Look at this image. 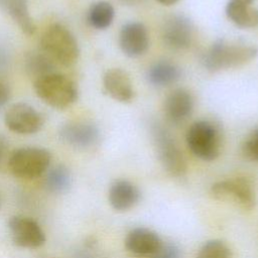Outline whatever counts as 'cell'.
I'll return each instance as SVG.
<instances>
[{"label": "cell", "mask_w": 258, "mask_h": 258, "mask_svg": "<svg viewBox=\"0 0 258 258\" xmlns=\"http://www.w3.org/2000/svg\"><path fill=\"white\" fill-rule=\"evenodd\" d=\"M75 258H95V256L87 250H80L76 253Z\"/></svg>", "instance_id": "obj_28"}, {"label": "cell", "mask_w": 258, "mask_h": 258, "mask_svg": "<svg viewBox=\"0 0 258 258\" xmlns=\"http://www.w3.org/2000/svg\"><path fill=\"white\" fill-rule=\"evenodd\" d=\"M151 258H181V255L177 246L167 243L163 244L157 253Z\"/></svg>", "instance_id": "obj_25"}, {"label": "cell", "mask_w": 258, "mask_h": 258, "mask_svg": "<svg viewBox=\"0 0 258 258\" xmlns=\"http://www.w3.org/2000/svg\"><path fill=\"white\" fill-rule=\"evenodd\" d=\"M194 110L192 95L185 89L178 88L173 90L165 99L164 114L172 124L185 122Z\"/></svg>", "instance_id": "obj_14"}, {"label": "cell", "mask_w": 258, "mask_h": 258, "mask_svg": "<svg viewBox=\"0 0 258 258\" xmlns=\"http://www.w3.org/2000/svg\"><path fill=\"white\" fill-rule=\"evenodd\" d=\"M122 3L124 4H127V5H134V4H137L143 0H120Z\"/></svg>", "instance_id": "obj_29"}, {"label": "cell", "mask_w": 258, "mask_h": 258, "mask_svg": "<svg viewBox=\"0 0 258 258\" xmlns=\"http://www.w3.org/2000/svg\"><path fill=\"white\" fill-rule=\"evenodd\" d=\"M119 44L122 51L130 57H137L145 53L149 45V38L144 24L140 22L125 24L120 31Z\"/></svg>", "instance_id": "obj_13"}, {"label": "cell", "mask_w": 258, "mask_h": 258, "mask_svg": "<svg viewBox=\"0 0 258 258\" xmlns=\"http://www.w3.org/2000/svg\"><path fill=\"white\" fill-rule=\"evenodd\" d=\"M211 194L217 200L232 201L244 210L255 207V190L252 182L246 177L218 181L212 185Z\"/></svg>", "instance_id": "obj_7"}, {"label": "cell", "mask_w": 258, "mask_h": 258, "mask_svg": "<svg viewBox=\"0 0 258 258\" xmlns=\"http://www.w3.org/2000/svg\"><path fill=\"white\" fill-rule=\"evenodd\" d=\"M258 50L255 46L243 42H229L218 39L205 52L203 63L211 72L243 66L256 57Z\"/></svg>", "instance_id": "obj_1"}, {"label": "cell", "mask_w": 258, "mask_h": 258, "mask_svg": "<svg viewBox=\"0 0 258 258\" xmlns=\"http://www.w3.org/2000/svg\"><path fill=\"white\" fill-rule=\"evenodd\" d=\"M10 98V89L8 85L0 80V108L3 107Z\"/></svg>", "instance_id": "obj_26"}, {"label": "cell", "mask_w": 258, "mask_h": 258, "mask_svg": "<svg viewBox=\"0 0 258 258\" xmlns=\"http://www.w3.org/2000/svg\"><path fill=\"white\" fill-rule=\"evenodd\" d=\"M9 232L15 245L35 249L45 242V234L40 225L33 219L25 216H13L8 222Z\"/></svg>", "instance_id": "obj_10"}, {"label": "cell", "mask_w": 258, "mask_h": 258, "mask_svg": "<svg viewBox=\"0 0 258 258\" xmlns=\"http://www.w3.org/2000/svg\"><path fill=\"white\" fill-rule=\"evenodd\" d=\"M36 95L55 109H66L78 99V88L68 77L52 73L34 80Z\"/></svg>", "instance_id": "obj_3"}, {"label": "cell", "mask_w": 258, "mask_h": 258, "mask_svg": "<svg viewBox=\"0 0 258 258\" xmlns=\"http://www.w3.org/2000/svg\"><path fill=\"white\" fill-rule=\"evenodd\" d=\"M159 160L164 169L172 176H181L186 171V161L174 139L160 126L152 130Z\"/></svg>", "instance_id": "obj_6"}, {"label": "cell", "mask_w": 258, "mask_h": 258, "mask_svg": "<svg viewBox=\"0 0 258 258\" xmlns=\"http://www.w3.org/2000/svg\"><path fill=\"white\" fill-rule=\"evenodd\" d=\"M186 144L198 158L211 161L221 152L222 136L218 125L209 120H200L191 124L186 132Z\"/></svg>", "instance_id": "obj_4"}, {"label": "cell", "mask_w": 258, "mask_h": 258, "mask_svg": "<svg viewBox=\"0 0 258 258\" xmlns=\"http://www.w3.org/2000/svg\"><path fill=\"white\" fill-rule=\"evenodd\" d=\"M242 151L248 159L258 161V128L247 137L243 144Z\"/></svg>", "instance_id": "obj_24"}, {"label": "cell", "mask_w": 258, "mask_h": 258, "mask_svg": "<svg viewBox=\"0 0 258 258\" xmlns=\"http://www.w3.org/2000/svg\"><path fill=\"white\" fill-rule=\"evenodd\" d=\"M114 7L107 1H99L94 3L88 14L90 24L96 29H106L114 19Z\"/></svg>", "instance_id": "obj_22"}, {"label": "cell", "mask_w": 258, "mask_h": 258, "mask_svg": "<svg viewBox=\"0 0 258 258\" xmlns=\"http://www.w3.org/2000/svg\"><path fill=\"white\" fill-rule=\"evenodd\" d=\"M159 3L163 4V5H172L174 3H176L178 0H157Z\"/></svg>", "instance_id": "obj_30"}, {"label": "cell", "mask_w": 258, "mask_h": 258, "mask_svg": "<svg viewBox=\"0 0 258 258\" xmlns=\"http://www.w3.org/2000/svg\"><path fill=\"white\" fill-rule=\"evenodd\" d=\"M72 184V175L69 168L63 164H57L46 170L44 187L51 194L59 195L67 192Z\"/></svg>", "instance_id": "obj_20"}, {"label": "cell", "mask_w": 258, "mask_h": 258, "mask_svg": "<svg viewBox=\"0 0 258 258\" xmlns=\"http://www.w3.org/2000/svg\"><path fill=\"white\" fill-rule=\"evenodd\" d=\"M59 138L62 142L74 148L88 149L98 142L100 131L92 122L73 121L60 128Z\"/></svg>", "instance_id": "obj_11"}, {"label": "cell", "mask_w": 258, "mask_h": 258, "mask_svg": "<svg viewBox=\"0 0 258 258\" xmlns=\"http://www.w3.org/2000/svg\"><path fill=\"white\" fill-rule=\"evenodd\" d=\"M109 203L117 211H127L140 200V190L132 182L125 179L114 181L109 189Z\"/></svg>", "instance_id": "obj_16"}, {"label": "cell", "mask_w": 258, "mask_h": 258, "mask_svg": "<svg viewBox=\"0 0 258 258\" xmlns=\"http://www.w3.org/2000/svg\"><path fill=\"white\" fill-rule=\"evenodd\" d=\"M180 77V70L174 63L161 60L152 64L147 72V80L157 87H164L175 83Z\"/></svg>", "instance_id": "obj_19"}, {"label": "cell", "mask_w": 258, "mask_h": 258, "mask_svg": "<svg viewBox=\"0 0 258 258\" xmlns=\"http://www.w3.org/2000/svg\"><path fill=\"white\" fill-rule=\"evenodd\" d=\"M197 258H232L230 248L220 240H211L203 245Z\"/></svg>", "instance_id": "obj_23"}, {"label": "cell", "mask_w": 258, "mask_h": 258, "mask_svg": "<svg viewBox=\"0 0 258 258\" xmlns=\"http://www.w3.org/2000/svg\"><path fill=\"white\" fill-rule=\"evenodd\" d=\"M0 208H1V198H0Z\"/></svg>", "instance_id": "obj_31"}, {"label": "cell", "mask_w": 258, "mask_h": 258, "mask_svg": "<svg viewBox=\"0 0 258 258\" xmlns=\"http://www.w3.org/2000/svg\"><path fill=\"white\" fill-rule=\"evenodd\" d=\"M105 91L116 101L127 103L133 98V88L129 75L122 69H110L103 78Z\"/></svg>", "instance_id": "obj_15"}, {"label": "cell", "mask_w": 258, "mask_h": 258, "mask_svg": "<svg viewBox=\"0 0 258 258\" xmlns=\"http://www.w3.org/2000/svg\"><path fill=\"white\" fill-rule=\"evenodd\" d=\"M162 245L163 242L157 233L142 227L131 230L125 238L126 249L140 257H153Z\"/></svg>", "instance_id": "obj_12"}, {"label": "cell", "mask_w": 258, "mask_h": 258, "mask_svg": "<svg viewBox=\"0 0 258 258\" xmlns=\"http://www.w3.org/2000/svg\"><path fill=\"white\" fill-rule=\"evenodd\" d=\"M7 128L18 134H33L43 125V116L26 103H16L8 108L4 116Z\"/></svg>", "instance_id": "obj_8"}, {"label": "cell", "mask_w": 258, "mask_h": 258, "mask_svg": "<svg viewBox=\"0 0 258 258\" xmlns=\"http://www.w3.org/2000/svg\"><path fill=\"white\" fill-rule=\"evenodd\" d=\"M50 161L48 150L40 147H22L10 155L8 166L15 176L32 179L46 172Z\"/></svg>", "instance_id": "obj_5"}, {"label": "cell", "mask_w": 258, "mask_h": 258, "mask_svg": "<svg viewBox=\"0 0 258 258\" xmlns=\"http://www.w3.org/2000/svg\"><path fill=\"white\" fill-rule=\"evenodd\" d=\"M195 36V26L191 20L182 14H174L166 18L161 28L164 44L172 49L187 48Z\"/></svg>", "instance_id": "obj_9"}, {"label": "cell", "mask_w": 258, "mask_h": 258, "mask_svg": "<svg viewBox=\"0 0 258 258\" xmlns=\"http://www.w3.org/2000/svg\"><path fill=\"white\" fill-rule=\"evenodd\" d=\"M254 0H229L226 6L228 18L242 28L258 26V9L253 7Z\"/></svg>", "instance_id": "obj_17"}, {"label": "cell", "mask_w": 258, "mask_h": 258, "mask_svg": "<svg viewBox=\"0 0 258 258\" xmlns=\"http://www.w3.org/2000/svg\"><path fill=\"white\" fill-rule=\"evenodd\" d=\"M0 6L27 35L35 32V24L29 14L27 0H0Z\"/></svg>", "instance_id": "obj_18"}, {"label": "cell", "mask_w": 258, "mask_h": 258, "mask_svg": "<svg viewBox=\"0 0 258 258\" xmlns=\"http://www.w3.org/2000/svg\"><path fill=\"white\" fill-rule=\"evenodd\" d=\"M25 69L34 80L55 73L52 59L46 53L37 51L29 52L25 56Z\"/></svg>", "instance_id": "obj_21"}, {"label": "cell", "mask_w": 258, "mask_h": 258, "mask_svg": "<svg viewBox=\"0 0 258 258\" xmlns=\"http://www.w3.org/2000/svg\"><path fill=\"white\" fill-rule=\"evenodd\" d=\"M40 44L44 53L61 66L71 67L79 58L78 42L73 33L61 24L48 26L41 36Z\"/></svg>", "instance_id": "obj_2"}, {"label": "cell", "mask_w": 258, "mask_h": 258, "mask_svg": "<svg viewBox=\"0 0 258 258\" xmlns=\"http://www.w3.org/2000/svg\"><path fill=\"white\" fill-rule=\"evenodd\" d=\"M6 148H7V141L2 135H0V163L2 161V158H3L4 154H5Z\"/></svg>", "instance_id": "obj_27"}]
</instances>
